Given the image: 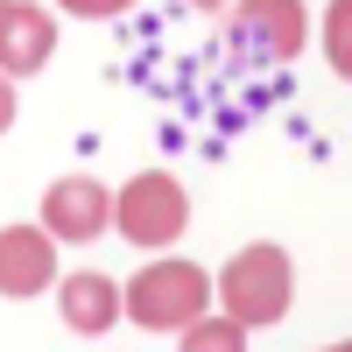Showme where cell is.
Segmentation results:
<instances>
[{"label": "cell", "mask_w": 352, "mask_h": 352, "mask_svg": "<svg viewBox=\"0 0 352 352\" xmlns=\"http://www.w3.org/2000/svg\"><path fill=\"white\" fill-rule=\"evenodd\" d=\"M64 8H71V14H92V21H99V14H120V8H134V0H64Z\"/></svg>", "instance_id": "8fae6325"}, {"label": "cell", "mask_w": 352, "mask_h": 352, "mask_svg": "<svg viewBox=\"0 0 352 352\" xmlns=\"http://www.w3.org/2000/svg\"><path fill=\"white\" fill-rule=\"evenodd\" d=\"M56 50V28L43 8H21V0H8V14H0V64L8 71H43Z\"/></svg>", "instance_id": "ba28073f"}, {"label": "cell", "mask_w": 352, "mask_h": 352, "mask_svg": "<svg viewBox=\"0 0 352 352\" xmlns=\"http://www.w3.org/2000/svg\"><path fill=\"white\" fill-rule=\"evenodd\" d=\"M106 184L99 176H64V184H50L43 197V232L50 240H99L106 232Z\"/></svg>", "instance_id": "5b68a950"}, {"label": "cell", "mask_w": 352, "mask_h": 352, "mask_svg": "<svg viewBox=\"0 0 352 352\" xmlns=\"http://www.w3.org/2000/svg\"><path fill=\"white\" fill-rule=\"evenodd\" d=\"M0 14H8V0H0Z\"/></svg>", "instance_id": "5bb4252c"}, {"label": "cell", "mask_w": 352, "mask_h": 352, "mask_svg": "<svg viewBox=\"0 0 352 352\" xmlns=\"http://www.w3.org/2000/svg\"><path fill=\"white\" fill-rule=\"evenodd\" d=\"M113 226H120V240L134 247H169L176 232L190 226V197L176 176H134V184L113 197Z\"/></svg>", "instance_id": "3957f363"}, {"label": "cell", "mask_w": 352, "mask_h": 352, "mask_svg": "<svg viewBox=\"0 0 352 352\" xmlns=\"http://www.w3.org/2000/svg\"><path fill=\"white\" fill-rule=\"evenodd\" d=\"M204 303H212V282H204V268H190V261H148L134 282L120 310L134 317L141 331H184L204 317Z\"/></svg>", "instance_id": "6da1fadb"}, {"label": "cell", "mask_w": 352, "mask_h": 352, "mask_svg": "<svg viewBox=\"0 0 352 352\" xmlns=\"http://www.w3.org/2000/svg\"><path fill=\"white\" fill-rule=\"evenodd\" d=\"M184 352H247V324H232V317H197V324H184Z\"/></svg>", "instance_id": "9c48e42d"}, {"label": "cell", "mask_w": 352, "mask_h": 352, "mask_svg": "<svg viewBox=\"0 0 352 352\" xmlns=\"http://www.w3.org/2000/svg\"><path fill=\"white\" fill-rule=\"evenodd\" d=\"M8 127H14V85L0 78V134H8Z\"/></svg>", "instance_id": "7c38bea8"}, {"label": "cell", "mask_w": 352, "mask_h": 352, "mask_svg": "<svg viewBox=\"0 0 352 352\" xmlns=\"http://www.w3.org/2000/svg\"><path fill=\"white\" fill-rule=\"evenodd\" d=\"M345 8L352 0H331V71H352L345 64Z\"/></svg>", "instance_id": "30bf717a"}, {"label": "cell", "mask_w": 352, "mask_h": 352, "mask_svg": "<svg viewBox=\"0 0 352 352\" xmlns=\"http://www.w3.org/2000/svg\"><path fill=\"white\" fill-rule=\"evenodd\" d=\"M219 303L232 324H282L289 310V254L282 247H247L226 261L219 275Z\"/></svg>", "instance_id": "7a4b0ae2"}, {"label": "cell", "mask_w": 352, "mask_h": 352, "mask_svg": "<svg viewBox=\"0 0 352 352\" xmlns=\"http://www.w3.org/2000/svg\"><path fill=\"white\" fill-rule=\"evenodd\" d=\"M190 8H226V0H190Z\"/></svg>", "instance_id": "4fadbf2b"}, {"label": "cell", "mask_w": 352, "mask_h": 352, "mask_svg": "<svg viewBox=\"0 0 352 352\" xmlns=\"http://www.w3.org/2000/svg\"><path fill=\"white\" fill-rule=\"evenodd\" d=\"M56 310H64V324H71V331L99 338V331H113V317H120V282L85 268V275H71L64 289H56Z\"/></svg>", "instance_id": "52a82bcc"}, {"label": "cell", "mask_w": 352, "mask_h": 352, "mask_svg": "<svg viewBox=\"0 0 352 352\" xmlns=\"http://www.w3.org/2000/svg\"><path fill=\"white\" fill-rule=\"evenodd\" d=\"M232 43H240L247 56H261V64H289L296 43H303L296 0H247V8L232 14Z\"/></svg>", "instance_id": "277c9868"}, {"label": "cell", "mask_w": 352, "mask_h": 352, "mask_svg": "<svg viewBox=\"0 0 352 352\" xmlns=\"http://www.w3.org/2000/svg\"><path fill=\"white\" fill-rule=\"evenodd\" d=\"M50 275H56V261H50L43 226H8L0 232V296H43Z\"/></svg>", "instance_id": "8992f818"}, {"label": "cell", "mask_w": 352, "mask_h": 352, "mask_svg": "<svg viewBox=\"0 0 352 352\" xmlns=\"http://www.w3.org/2000/svg\"><path fill=\"white\" fill-rule=\"evenodd\" d=\"M331 352H345V345H331Z\"/></svg>", "instance_id": "9a60e30c"}]
</instances>
